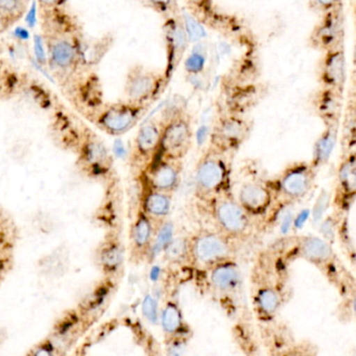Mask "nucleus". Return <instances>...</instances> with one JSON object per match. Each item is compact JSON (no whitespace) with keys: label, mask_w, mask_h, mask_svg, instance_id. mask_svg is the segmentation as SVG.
Wrapping results in <instances>:
<instances>
[{"label":"nucleus","mask_w":356,"mask_h":356,"mask_svg":"<svg viewBox=\"0 0 356 356\" xmlns=\"http://www.w3.org/2000/svg\"><path fill=\"white\" fill-rule=\"evenodd\" d=\"M343 15L341 8L324 13L321 22L311 33V42L314 47L328 51L341 47L343 39Z\"/></svg>","instance_id":"nucleus-16"},{"label":"nucleus","mask_w":356,"mask_h":356,"mask_svg":"<svg viewBox=\"0 0 356 356\" xmlns=\"http://www.w3.org/2000/svg\"><path fill=\"white\" fill-rule=\"evenodd\" d=\"M113 150H114L115 156H118V158H121V156H123V154H125V147H123V144L121 143V141H118V140L115 142L114 148H113Z\"/></svg>","instance_id":"nucleus-38"},{"label":"nucleus","mask_w":356,"mask_h":356,"mask_svg":"<svg viewBox=\"0 0 356 356\" xmlns=\"http://www.w3.org/2000/svg\"><path fill=\"white\" fill-rule=\"evenodd\" d=\"M278 253L286 263L298 259L315 266L339 291L343 298L355 302V278L343 265L332 248V245L323 238L315 236H297L291 240L290 249H284L282 252L278 251Z\"/></svg>","instance_id":"nucleus-2"},{"label":"nucleus","mask_w":356,"mask_h":356,"mask_svg":"<svg viewBox=\"0 0 356 356\" xmlns=\"http://www.w3.org/2000/svg\"><path fill=\"white\" fill-rule=\"evenodd\" d=\"M155 232L152 220L139 209L131 229L132 253L137 261H150Z\"/></svg>","instance_id":"nucleus-19"},{"label":"nucleus","mask_w":356,"mask_h":356,"mask_svg":"<svg viewBox=\"0 0 356 356\" xmlns=\"http://www.w3.org/2000/svg\"><path fill=\"white\" fill-rule=\"evenodd\" d=\"M231 168L227 154L209 147L201 156L194 171V190L204 201L230 194Z\"/></svg>","instance_id":"nucleus-3"},{"label":"nucleus","mask_w":356,"mask_h":356,"mask_svg":"<svg viewBox=\"0 0 356 356\" xmlns=\"http://www.w3.org/2000/svg\"><path fill=\"white\" fill-rule=\"evenodd\" d=\"M182 172L183 161L155 159L144 171V186L173 195L181 184Z\"/></svg>","instance_id":"nucleus-12"},{"label":"nucleus","mask_w":356,"mask_h":356,"mask_svg":"<svg viewBox=\"0 0 356 356\" xmlns=\"http://www.w3.org/2000/svg\"><path fill=\"white\" fill-rule=\"evenodd\" d=\"M49 54L54 66L68 69L77 62V46L67 39H54L49 44Z\"/></svg>","instance_id":"nucleus-25"},{"label":"nucleus","mask_w":356,"mask_h":356,"mask_svg":"<svg viewBox=\"0 0 356 356\" xmlns=\"http://www.w3.org/2000/svg\"><path fill=\"white\" fill-rule=\"evenodd\" d=\"M268 356H318L319 347L309 340L297 339L279 320L258 324Z\"/></svg>","instance_id":"nucleus-7"},{"label":"nucleus","mask_w":356,"mask_h":356,"mask_svg":"<svg viewBox=\"0 0 356 356\" xmlns=\"http://www.w3.org/2000/svg\"><path fill=\"white\" fill-rule=\"evenodd\" d=\"M206 56L202 50H194L185 60V70L192 75H198L204 70Z\"/></svg>","instance_id":"nucleus-32"},{"label":"nucleus","mask_w":356,"mask_h":356,"mask_svg":"<svg viewBox=\"0 0 356 356\" xmlns=\"http://www.w3.org/2000/svg\"><path fill=\"white\" fill-rule=\"evenodd\" d=\"M33 356H52V350L48 347H41V348L36 349Z\"/></svg>","instance_id":"nucleus-39"},{"label":"nucleus","mask_w":356,"mask_h":356,"mask_svg":"<svg viewBox=\"0 0 356 356\" xmlns=\"http://www.w3.org/2000/svg\"><path fill=\"white\" fill-rule=\"evenodd\" d=\"M249 134L250 125L245 119L236 116L225 117L213 127L209 147L223 154H230L244 144Z\"/></svg>","instance_id":"nucleus-13"},{"label":"nucleus","mask_w":356,"mask_h":356,"mask_svg":"<svg viewBox=\"0 0 356 356\" xmlns=\"http://www.w3.org/2000/svg\"><path fill=\"white\" fill-rule=\"evenodd\" d=\"M84 162L94 175H102L109 170L110 156L102 142L89 140L83 147Z\"/></svg>","instance_id":"nucleus-24"},{"label":"nucleus","mask_w":356,"mask_h":356,"mask_svg":"<svg viewBox=\"0 0 356 356\" xmlns=\"http://www.w3.org/2000/svg\"><path fill=\"white\" fill-rule=\"evenodd\" d=\"M194 144V129L189 115L178 111L163 121L160 145L155 159L183 161ZM154 159V160H155Z\"/></svg>","instance_id":"nucleus-6"},{"label":"nucleus","mask_w":356,"mask_h":356,"mask_svg":"<svg viewBox=\"0 0 356 356\" xmlns=\"http://www.w3.org/2000/svg\"><path fill=\"white\" fill-rule=\"evenodd\" d=\"M148 110V104L125 102L107 108L98 119V125L112 136L125 135L131 131Z\"/></svg>","instance_id":"nucleus-10"},{"label":"nucleus","mask_w":356,"mask_h":356,"mask_svg":"<svg viewBox=\"0 0 356 356\" xmlns=\"http://www.w3.org/2000/svg\"><path fill=\"white\" fill-rule=\"evenodd\" d=\"M182 23H183L184 29H185L189 41L200 42V40L205 37L204 29L194 17L188 14L184 15Z\"/></svg>","instance_id":"nucleus-30"},{"label":"nucleus","mask_w":356,"mask_h":356,"mask_svg":"<svg viewBox=\"0 0 356 356\" xmlns=\"http://www.w3.org/2000/svg\"><path fill=\"white\" fill-rule=\"evenodd\" d=\"M173 196L144 186L139 209L152 220L155 227L169 220L173 207Z\"/></svg>","instance_id":"nucleus-21"},{"label":"nucleus","mask_w":356,"mask_h":356,"mask_svg":"<svg viewBox=\"0 0 356 356\" xmlns=\"http://www.w3.org/2000/svg\"><path fill=\"white\" fill-rule=\"evenodd\" d=\"M163 121L150 120L144 123L134 141V158L146 167L156 158L160 145Z\"/></svg>","instance_id":"nucleus-18"},{"label":"nucleus","mask_w":356,"mask_h":356,"mask_svg":"<svg viewBox=\"0 0 356 356\" xmlns=\"http://www.w3.org/2000/svg\"><path fill=\"white\" fill-rule=\"evenodd\" d=\"M148 8H152L155 12L162 16H179V4L178 0H142Z\"/></svg>","instance_id":"nucleus-29"},{"label":"nucleus","mask_w":356,"mask_h":356,"mask_svg":"<svg viewBox=\"0 0 356 356\" xmlns=\"http://www.w3.org/2000/svg\"><path fill=\"white\" fill-rule=\"evenodd\" d=\"M320 81L323 88L343 93L346 81V60L342 47L326 51L322 62Z\"/></svg>","instance_id":"nucleus-20"},{"label":"nucleus","mask_w":356,"mask_h":356,"mask_svg":"<svg viewBox=\"0 0 356 356\" xmlns=\"http://www.w3.org/2000/svg\"><path fill=\"white\" fill-rule=\"evenodd\" d=\"M314 1H315L316 8L324 13L339 8L341 6V0H314Z\"/></svg>","instance_id":"nucleus-34"},{"label":"nucleus","mask_w":356,"mask_h":356,"mask_svg":"<svg viewBox=\"0 0 356 356\" xmlns=\"http://www.w3.org/2000/svg\"><path fill=\"white\" fill-rule=\"evenodd\" d=\"M164 74L148 70L141 66L130 71L125 83L127 102L150 104L165 88Z\"/></svg>","instance_id":"nucleus-11"},{"label":"nucleus","mask_w":356,"mask_h":356,"mask_svg":"<svg viewBox=\"0 0 356 356\" xmlns=\"http://www.w3.org/2000/svg\"><path fill=\"white\" fill-rule=\"evenodd\" d=\"M63 1L64 0H39L41 6L46 8H58Z\"/></svg>","instance_id":"nucleus-37"},{"label":"nucleus","mask_w":356,"mask_h":356,"mask_svg":"<svg viewBox=\"0 0 356 356\" xmlns=\"http://www.w3.org/2000/svg\"><path fill=\"white\" fill-rule=\"evenodd\" d=\"M277 253L263 252L251 275V303L258 324L277 320L290 300L288 263Z\"/></svg>","instance_id":"nucleus-1"},{"label":"nucleus","mask_w":356,"mask_h":356,"mask_svg":"<svg viewBox=\"0 0 356 356\" xmlns=\"http://www.w3.org/2000/svg\"><path fill=\"white\" fill-rule=\"evenodd\" d=\"M161 255L171 265H189L188 238H173Z\"/></svg>","instance_id":"nucleus-27"},{"label":"nucleus","mask_w":356,"mask_h":356,"mask_svg":"<svg viewBox=\"0 0 356 356\" xmlns=\"http://www.w3.org/2000/svg\"><path fill=\"white\" fill-rule=\"evenodd\" d=\"M189 265L207 270L222 261L236 259V242L217 229H200L188 238Z\"/></svg>","instance_id":"nucleus-4"},{"label":"nucleus","mask_w":356,"mask_h":356,"mask_svg":"<svg viewBox=\"0 0 356 356\" xmlns=\"http://www.w3.org/2000/svg\"><path fill=\"white\" fill-rule=\"evenodd\" d=\"M164 40L167 44V65L163 74L165 81L169 83L183 58L189 43L182 19L179 16L167 18L164 24Z\"/></svg>","instance_id":"nucleus-14"},{"label":"nucleus","mask_w":356,"mask_h":356,"mask_svg":"<svg viewBox=\"0 0 356 356\" xmlns=\"http://www.w3.org/2000/svg\"><path fill=\"white\" fill-rule=\"evenodd\" d=\"M321 234L324 240L327 241L332 244L336 236V223H334V217L327 218L321 222Z\"/></svg>","instance_id":"nucleus-33"},{"label":"nucleus","mask_w":356,"mask_h":356,"mask_svg":"<svg viewBox=\"0 0 356 356\" xmlns=\"http://www.w3.org/2000/svg\"><path fill=\"white\" fill-rule=\"evenodd\" d=\"M22 0H0V12L14 13L18 10Z\"/></svg>","instance_id":"nucleus-35"},{"label":"nucleus","mask_w":356,"mask_h":356,"mask_svg":"<svg viewBox=\"0 0 356 356\" xmlns=\"http://www.w3.org/2000/svg\"><path fill=\"white\" fill-rule=\"evenodd\" d=\"M356 195V158L355 152H349L338 169L334 205L339 211H348L355 202Z\"/></svg>","instance_id":"nucleus-17"},{"label":"nucleus","mask_w":356,"mask_h":356,"mask_svg":"<svg viewBox=\"0 0 356 356\" xmlns=\"http://www.w3.org/2000/svg\"><path fill=\"white\" fill-rule=\"evenodd\" d=\"M206 271V280L212 294L230 316L238 314V298L242 291V273L236 259L222 261Z\"/></svg>","instance_id":"nucleus-5"},{"label":"nucleus","mask_w":356,"mask_h":356,"mask_svg":"<svg viewBox=\"0 0 356 356\" xmlns=\"http://www.w3.org/2000/svg\"><path fill=\"white\" fill-rule=\"evenodd\" d=\"M125 261V249L119 241L114 240L105 245L100 253V263L105 271L117 273Z\"/></svg>","instance_id":"nucleus-26"},{"label":"nucleus","mask_w":356,"mask_h":356,"mask_svg":"<svg viewBox=\"0 0 356 356\" xmlns=\"http://www.w3.org/2000/svg\"><path fill=\"white\" fill-rule=\"evenodd\" d=\"M317 169L311 162H294L288 164L277 179L270 184L275 198L284 202L294 203L305 198L315 186Z\"/></svg>","instance_id":"nucleus-9"},{"label":"nucleus","mask_w":356,"mask_h":356,"mask_svg":"<svg viewBox=\"0 0 356 356\" xmlns=\"http://www.w3.org/2000/svg\"><path fill=\"white\" fill-rule=\"evenodd\" d=\"M275 195L265 182H245L238 191V198L242 209L252 218L265 217L275 202Z\"/></svg>","instance_id":"nucleus-15"},{"label":"nucleus","mask_w":356,"mask_h":356,"mask_svg":"<svg viewBox=\"0 0 356 356\" xmlns=\"http://www.w3.org/2000/svg\"><path fill=\"white\" fill-rule=\"evenodd\" d=\"M173 238H175V228L169 220L157 226L154 242H153L152 253H150V261L162 254L163 251Z\"/></svg>","instance_id":"nucleus-28"},{"label":"nucleus","mask_w":356,"mask_h":356,"mask_svg":"<svg viewBox=\"0 0 356 356\" xmlns=\"http://www.w3.org/2000/svg\"><path fill=\"white\" fill-rule=\"evenodd\" d=\"M211 213L217 232L234 242L248 238L253 230L252 217L236 198L227 194L210 201Z\"/></svg>","instance_id":"nucleus-8"},{"label":"nucleus","mask_w":356,"mask_h":356,"mask_svg":"<svg viewBox=\"0 0 356 356\" xmlns=\"http://www.w3.org/2000/svg\"><path fill=\"white\" fill-rule=\"evenodd\" d=\"M247 340L244 343L240 341V346H242V351L247 353V356H261L258 355V351L255 350L254 345L249 344L248 337L246 336Z\"/></svg>","instance_id":"nucleus-36"},{"label":"nucleus","mask_w":356,"mask_h":356,"mask_svg":"<svg viewBox=\"0 0 356 356\" xmlns=\"http://www.w3.org/2000/svg\"><path fill=\"white\" fill-rule=\"evenodd\" d=\"M330 200H332V196L330 193L326 190H322L313 209V223L315 225H318L323 221L324 213L330 207Z\"/></svg>","instance_id":"nucleus-31"},{"label":"nucleus","mask_w":356,"mask_h":356,"mask_svg":"<svg viewBox=\"0 0 356 356\" xmlns=\"http://www.w3.org/2000/svg\"><path fill=\"white\" fill-rule=\"evenodd\" d=\"M338 134L339 124L325 125L323 133L316 141L311 163L317 170L330 162L338 142Z\"/></svg>","instance_id":"nucleus-23"},{"label":"nucleus","mask_w":356,"mask_h":356,"mask_svg":"<svg viewBox=\"0 0 356 356\" xmlns=\"http://www.w3.org/2000/svg\"><path fill=\"white\" fill-rule=\"evenodd\" d=\"M316 108L325 125L340 124L342 92L323 88L318 96Z\"/></svg>","instance_id":"nucleus-22"}]
</instances>
